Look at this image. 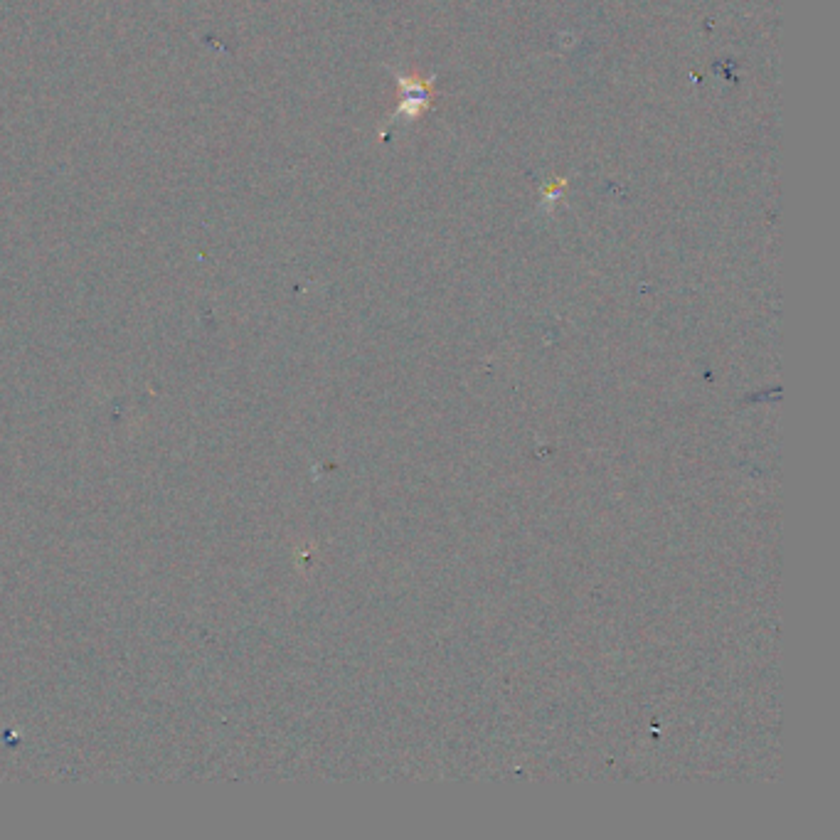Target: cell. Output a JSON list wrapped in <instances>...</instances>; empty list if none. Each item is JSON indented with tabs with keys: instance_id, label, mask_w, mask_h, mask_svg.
<instances>
[{
	"instance_id": "1",
	"label": "cell",
	"mask_w": 840,
	"mask_h": 840,
	"mask_svg": "<svg viewBox=\"0 0 840 840\" xmlns=\"http://www.w3.org/2000/svg\"><path fill=\"white\" fill-rule=\"evenodd\" d=\"M397 84H400V109H397V116L409 121L419 119L432 106L434 79L419 77V74H407V77L400 74Z\"/></svg>"
},
{
	"instance_id": "2",
	"label": "cell",
	"mask_w": 840,
	"mask_h": 840,
	"mask_svg": "<svg viewBox=\"0 0 840 840\" xmlns=\"http://www.w3.org/2000/svg\"><path fill=\"white\" fill-rule=\"evenodd\" d=\"M567 193V180H557V183L547 185L545 190H542V198H545V205L552 207L555 202L562 200V195Z\"/></svg>"
}]
</instances>
